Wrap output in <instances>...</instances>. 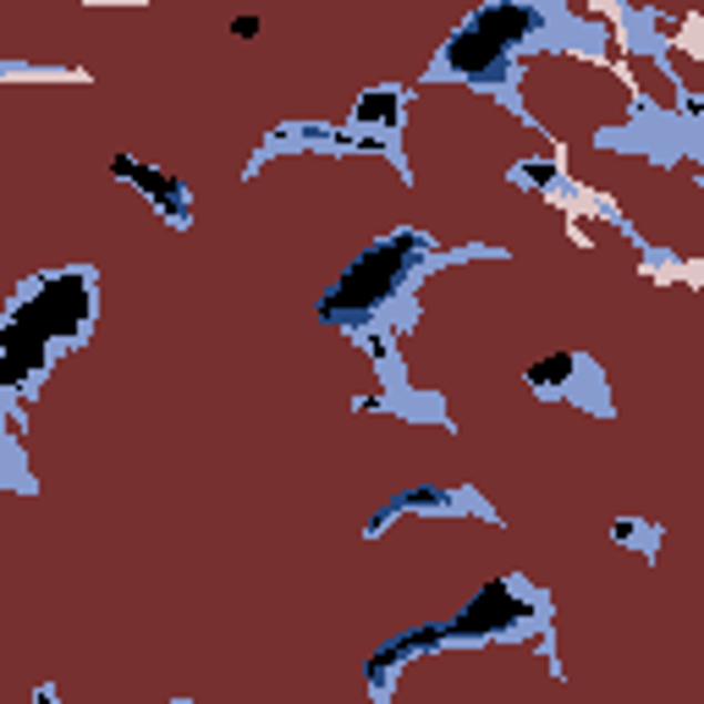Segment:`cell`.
I'll use <instances>...</instances> for the list:
<instances>
[{"label":"cell","instance_id":"obj_5","mask_svg":"<svg viewBox=\"0 0 704 704\" xmlns=\"http://www.w3.org/2000/svg\"><path fill=\"white\" fill-rule=\"evenodd\" d=\"M116 171H122V176H133V182H139V187H149V193H154V198H160V204H165V210H171V215H176V210H182V193H176V187H171V182H160V176H154V171H143V165H133V160H116Z\"/></svg>","mask_w":704,"mask_h":704},{"label":"cell","instance_id":"obj_2","mask_svg":"<svg viewBox=\"0 0 704 704\" xmlns=\"http://www.w3.org/2000/svg\"><path fill=\"white\" fill-rule=\"evenodd\" d=\"M518 28H529V11H507V6H501V11H479V17H473V22L451 39V50H446V55H451V67H457V72L484 78V72H496V67H501V50L512 44V33H518Z\"/></svg>","mask_w":704,"mask_h":704},{"label":"cell","instance_id":"obj_4","mask_svg":"<svg viewBox=\"0 0 704 704\" xmlns=\"http://www.w3.org/2000/svg\"><path fill=\"white\" fill-rule=\"evenodd\" d=\"M523 616V605L507 594V589H490V594H479L473 605H468V616H462V633H479V628H501V622H518Z\"/></svg>","mask_w":704,"mask_h":704},{"label":"cell","instance_id":"obj_3","mask_svg":"<svg viewBox=\"0 0 704 704\" xmlns=\"http://www.w3.org/2000/svg\"><path fill=\"white\" fill-rule=\"evenodd\" d=\"M408 248H414V243L402 237V243L375 248L364 265H353V276L325 297V314H364L369 303H380V297L397 286V276H402V254H408Z\"/></svg>","mask_w":704,"mask_h":704},{"label":"cell","instance_id":"obj_1","mask_svg":"<svg viewBox=\"0 0 704 704\" xmlns=\"http://www.w3.org/2000/svg\"><path fill=\"white\" fill-rule=\"evenodd\" d=\"M89 319V282L83 276H55L44 282L6 325V380L17 386L39 358H44V341L50 336H72L78 325Z\"/></svg>","mask_w":704,"mask_h":704},{"label":"cell","instance_id":"obj_7","mask_svg":"<svg viewBox=\"0 0 704 704\" xmlns=\"http://www.w3.org/2000/svg\"><path fill=\"white\" fill-rule=\"evenodd\" d=\"M567 369H572V358H551V364H540L529 380H534V386H551V380H562Z\"/></svg>","mask_w":704,"mask_h":704},{"label":"cell","instance_id":"obj_6","mask_svg":"<svg viewBox=\"0 0 704 704\" xmlns=\"http://www.w3.org/2000/svg\"><path fill=\"white\" fill-rule=\"evenodd\" d=\"M391 111H397V94H369V100L358 105V116H364V122H375V116H391Z\"/></svg>","mask_w":704,"mask_h":704}]
</instances>
